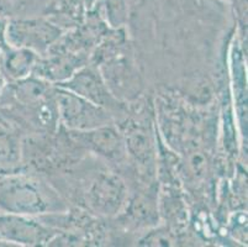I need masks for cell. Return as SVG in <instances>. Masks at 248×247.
Listing matches in <instances>:
<instances>
[{
  "mask_svg": "<svg viewBox=\"0 0 248 247\" xmlns=\"http://www.w3.org/2000/svg\"><path fill=\"white\" fill-rule=\"evenodd\" d=\"M66 210L60 196L37 178L11 173L0 180V213L44 216L62 214Z\"/></svg>",
  "mask_w": 248,
  "mask_h": 247,
  "instance_id": "obj_1",
  "label": "cell"
},
{
  "mask_svg": "<svg viewBox=\"0 0 248 247\" xmlns=\"http://www.w3.org/2000/svg\"><path fill=\"white\" fill-rule=\"evenodd\" d=\"M58 119L71 131H87L111 124L109 110L58 87L55 90Z\"/></svg>",
  "mask_w": 248,
  "mask_h": 247,
  "instance_id": "obj_2",
  "label": "cell"
},
{
  "mask_svg": "<svg viewBox=\"0 0 248 247\" xmlns=\"http://www.w3.org/2000/svg\"><path fill=\"white\" fill-rule=\"evenodd\" d=\"M63 35V29L48 17L8 20L5 31L6 45L21 47L45 54Z\"/></svg>",
  "mask_w": 248,
  "mask_h": 247,
  "instance_id": "obj_3",
  "label": "cell"
},
{
  "mask_svg": "<svg viewBox=\"0 0 248 247\" xmlns=\"http://www.w3.org/2000/svg\"><path fill=\"white\" fill-rule=\"evenodd\" d=\"M127 198V189L119 176L100 172L94 177L85 192L89 208L100 215H115L120 212Z\"/></svg>",
  "mask_w": 248,
  "mask_h": 247,
  "instance_id": "obj_4",
  "label": "cell"
},
{
  "mask_svg": "<svg viewBox=\"0 0 248 247\" xmlns=\"http://www.w3.org/2000/svg\"><path fill=\"white\" fill-rule=\"evenodd\" d=\"M57 87L79 95L95 105L105 109H117L120 106L117 98L110 92L103 76L96 67H82L72 74L67 81L61 82Z\"/></svg>",
  "mask_w": 248,
  "mask_h": 247,
  "instance_id": "obj_5",
  "label": "cell"
},
{
  "mask_svg": "<svg viewBox=\"0 0 248 247\" xmlns=\"http://www.w3.org/2000/svg\"><path fill=\"white\" fill-rule=\"evenodd\" d=\"M47 54V58H38L33 74L56 84L67 81L88 62V53L85 52L48 49Z\"/></svg>",
  "mask_w": 248,
  "mask_h": 247,
  "instance_id": "obj_6",
  "label": "cell"
},
{
  "mask_svg": "<svg viewBox=\"0 0 248 247\" xmlns=\"http://www.w3.org/2000/svg\"><path fill=\"white\" fill-rule=\"evenodd\" d=\"M78 144L108 160H121L127 152L124 136L111 124L87 131H71Z\"/></svg>",
  "mask_w": 248,
  "mask_h": 247,
  "instance_id": "obj_7",
  "label": "cell"
},
{
  "mask_svg": "<svg viewBox=\"0 0 248 247\" xmlns=\"http://www.w3.org/2000/svg\"><path fill=\"white\" fill-rule=\"evenodd\" d=\"M40 54L28 49L5 46L0 49V72L5 83L22 81L33 73Z\"/></svg>",
  "mask_w": 248,
  "mask_h": 247,
  "instance_id": "obj_8",
  "label": "cell"
},
{
  "mask_svg": "<svg viewBox=\"0 0 248 247\" xmlns=\"http://www.w3.org/2000/svg\"><path fill=\"white\" fill-rule=\"evenodd\" d=\"M22 145L17 133L0 124V172L5 176L19 169L21 165Z\"/></svg>",
  "mask_w": 248,
  "mask_h": 247,
  "instance_id": "obj_9",
  "label": "cell"
},
{
  "mask_svg": "<svg viewBox=\"0 0 248 247\" xmlns=\"http://www.w3.org/2000/svg\"><path fill=\"white\" fill-rule=\"evenodd\" d=\"M49 20L57 24L82 25L88 13L84 0H52L47 8ZM61 27V26H60Z\"/></svg>",
  "mask_w": 248,
  "mask_h": 247,
  "instance_id": "obj_10",
  "label": "cell"
},
{
  "mask_svg": "<svg viewBox=\"0 0 248 247\" xmlns=\"http://www.w3.org/2000/svg\"><path fill=\"white\" fill-rule=\"evenodd\" d=\"M124 139L128 152L136 158V161H141V165L147 166V162H150L153 156L152 141L147 130L142 128L130 129Z\"/></svg>",
  "mask_w": 248,
  "mask_h": 247,
  "instance_id": "obj_11",
  "label": "cell"
},
{
  "mask_svg": "<svg viewBox=\"0 0 248 247\" xmlns=\"http://www.w3.org/2000/svg\"><path fill=\"white\" fill-rule=\"evenodd\" d=\"M103 14L105 21L112 29H121L127 21L126 0H103Z\"/></svg>",
  "mask_w": 248,
  "mask_h": 247,
  "instance_id": "obj_12",
  "label": "cell"
},
{
  "mask_svg": "<svg viewBox=\"0 0 248 247\" xmlns=\"http://www.w3.org/2000/svg\"><path fill=\"white\" fill-rule=\"evenodd\" d=\"M99 1H100V0H84L85 8H87L88 13H90V11H93L94 9L96 8V5H98V4H99Z\"/></svg>",
  "mask_w": 248,
  "mask_h": 247,
  "instance_id": "obj_13",
  "label": "cell"
},
{
  "mask_svg": "<svg viewBox=\"0 0 248 247\" xmlns=\"http://www.w3.org/2000/svg\"><path fill=\"white\" fill-rule=\"evenodd\" d=\"M4 87H5V81H4L3 76H1V72H0V97H1V92H3Z\"/></svg>",
  "mask_w": 248,
  "mask_h": 247,
  "instance_id": "obj_14",
  "label": "cell"
},
{
  "mask_svg": "<svg viewBox=\"0 0 248 247\" xmlns=\"http://www.w3.org/2000/svg\"><path fill=\"white\" fill-rule=\"evenodd\" d=\"M229 1H232V3H233V4H236V3H237V1H240V0H229Z\"/></svg>",
  "mask_w": 248,
  "mask_h": 247,
  "instance_id": "obj_15",
  "label": "cell"
},
{
  "mask_svg": "<svg viewBox=\"0 0 248 247\" xmlns=\"http://www.w3.org/2000/svg\"><path fill=\"white\" fill-rule=\"evenodd\" d=\"M4 176H5V174H3V173H1V172H0V180H1V178H3Z\"/></svg>",
  "mask_w": 248,
  "mask_h": 247,
  "instance_id": "obj_16",
  "label": "cell"
}]
</instances>
